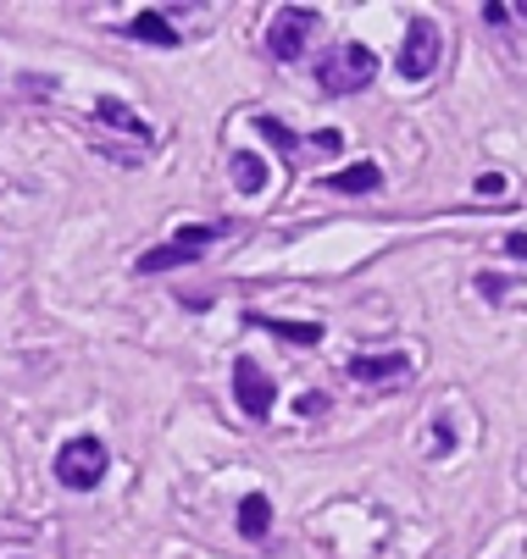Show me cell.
<instances>
[{"mask_svg": "<svg viewBox=\"0 0 527 559\" xmlns=\"http://www.w3.org/2000/svg\"><path fill=\"white\" fill-rule=\"evenodd\" d=\"M222 238V227H211V222H195V227H178L167 245H156V250H144L139 261H133V272L139 277H162V272H178V266H195L211 245Z\"/></svg>", "mask_w": 527, "mask_h": 559, "instance_id": "cell-1", "label": "cell"}, {"mask_svg": "<svg viewBox=\"0 0 527 559\" xmlns=\"http://www.w3.org/2000/svg\"><path fill=\"white\" fill-rule=\"evenodd\" d=\"M372 78H378V56H372L366 45H339L317 61V84L328 95H355V90L372 84Z\"/></svg>", "mask_w": 527, "mask_h": 559, "instance_id": "cell-2", "label": "cell"}, {"mask_svg": "<svg viewBox=\"0 0 527 559\" xmlns=\"http://www.w3.org/2000/svg\"><path fill=\"white\" fill-rule=\"evenodd\" d=\"M106 443L101 438H67L61 443V454H56V483L61 488H72V493H90V488H101V476H106Z\"/></svg>", "mask_w": 527, "mask_h": 559, "instance_id": "cell-3", "label": "cell"}, {"mask_svg": "<svg viewBox=\"0 0 527 559\" xmlns=\"http://www.w3.org/2000/svg\"><path fill=\"white\" fill-rule=\"evenodd\" d=\"M323 17L312 12V7H283L272 23H267V56L272 61H300L306 56V45H312V28H317Z\"/></svg>", "mask_w": 527, "mask_h": 559, "instance_id": "cell-4", "label": "cell"}, {"mask_svg": "<svg viewBox=\"0 0 527 559\" xmlns=\"http://www.w3.org/2000/svg\"><path fill=\"white\" fill-rule=\"evenodd\" d=\"M438 56H444V39H438V28H433L428 17H411V23H406V39H400V78L422 84V78L438 67Z\"/></svg>", "mask_w": 527, "mask_h": 559, "instance_id": "cell-5", "label": "cell"}, {"mask_svg": "<svg viewBox=\"0 0 527 559\" xmlns=\"http://www.w3.org/2000/svg\"><path fill=\"white\" fill-rule=\"evenodd\" d=\"M234 399H239V411L250 416V421H267L272 416V405H278V388L261 377V366L256 360H234Z\"/></svg>", "mask_w": 527, "mask_h": 559, "instance_id": "cell-6", "label": "cell"}, {"mask_svg": "<svg viewBox=\"0 0 527 559\" xmlns=\"http://www.w3.org/2000/svg\"><path fill=\"white\" fill-rule=\"evenodd\" d=\"M350 377L366 382V388H389V382H406L411 377V360L406 355H355L350 360Z\"/></svg>", "mask_w": 527, "mask_h": 559, "instance_id": "cell-7", "label": "cell"}, {"mask_svg": "<svg viewBox=\"0 0 527 559\" xmlns=\"http://www.w3.org/2000/svg\"><path fill=\"white\" fill-rule=\"evenodd\" d=\"M245 322L250 328H267V333H278L283 344H300V349H317L323 344V328L317 322H283V316H261V310H250Z\"/></svg>", "mask_w": 527, "mask_h": 559, "instance_id": "cell-8", "label": "cell"}, {"mask_svg": "<svg viewBox=\"0 0 527 559\" xmlns=\"http://www.w3.org/2000/svg\"><path fill=\"white\" fill-rule=\"evenodd\" d=\"M122 39H139V45H156V50H173L178 45V28H167L162 12H133L122 23Z\"/></svg>", "mask_w": 527, "mask_h": 559, "instance_id": "cell-9", "label": "cell"}, {"mask_svg": "<svg viewBox=\"0 0 527 559\" xmlns=\"http://www.w3.org/2000/svg\"><path fill=\"white\" fill-rule=\"evenodd\" d=\"M229 173H234L239 194H261L267 189V162H261V155H250V150H234L229 155Z\"/></svg>", "mask_w": 527, "mask_h": 559, "instance_id": "cell-10", "label": "cell"}, {"mask_svg": "<svg viewBox=\"0 0 527 559\" xmlns=\"http://www.w3.org/2000/svg\"><path fill=\"white\" fill-rule=\"evenodd\" d=\"M95 122H106V128H122V133H133L139 144H150V128L133 117V106H122V100H95Z\"/></svg>", "mask_w": 527, "mask_h": 559, "instance_id": "cell-11", "label": "cell"}, {"mask_svg": "<svg viewBox=\"0 0 527 559\" xmlns=\"http://www.w3.org/2000/svg\"><path fill=\"white\" fill-rule=\"evenodd\" d=\"M378 183H384V173L372 167V162H355V167H344V173H333V178H328V189H333V194H372Z\"/></svg>", "mask_w": 527, "mask_h": 559, "instance_id": "cell-12", "label": "cell"}, {"mask_svg": "<svg viewBox=\"0 0 527 559\" xmlns=\"http://www.w3.org/2000/svg\"><path fill=\"white\" fill-rule=\"evenodd\" d=\"M267 526H272V504H267L261 493H250V499L239 504V537L261 543V537H267Z\"/></svg>", "mask_w": 527, "mask_h": 559, "instance_id": "cell-13", "label": "cell"}, {"mask_svg": "<svg viewBox=\"0 0 527 559\" xmlns=\"http://www.w3.org/2000/svg\"><path fill=\"white\" fill-rule=\"evenodd\" d=\"M256 133H261V139H272V144H278V150L289 155V162H294V150H300V139H294V133H289V128H283L278 117H256Z\"/></svg>", "mask_w": 527, "mask_h": 559, "instance_id": "cell-14", "label": "cell"}, {"mask_svg": "<svg viewBox=\"0 0 527 559\" xmlns=\"http://www.w3.org/2000/svg\"><path fill=\"white\" fill-rule=\"evenodd\" d=\"M294 411H300V421L323 416V411H328V393H300V399H294Z\"/></svg>", "mask_w": 527, "mask_h": 559, "instance_id": "cell-15", "label": "cell"}, {"mask_svg": "<svg viewBox=\"0 0 527 559\" xmlns=\"http://www.w3.org/2000/svg\"><path fill=\"white\" fill-rule=\"evenodd\" d=\"M433 449H438V454H449V449H456V432H449V421H444V416L433 421Z\"/></svg>", "mask_w": 527, "mask_h": 559, "instance_id": "cell-16", "label": "cell"}, {"mask_svg": "<svg viewBox=\"0 0 527 559\" xmlns=\"http://www.w3.org/2000/svg\"><path fill=\"white\" fill-rule=\"evenodd\" d=\"M472 189H478V194L489 200V194H505V178H500V173H483V178H478Z\"/></svg>", "mask_w": 527, "mask_h": 559, "instance_id": "cell-17", "label": "cell"}, {"mask_svg": "<svg viewBox=\"0 0 527 559\" xmlns=\"http://www.w3.org/2000/svg\"><path fill=\"white\" fill-rule=\"evenodd\" d=\"M505 255H516V261H527V233H511V238H505Z\"/></svg>", "mask_w": 527, "mask_h": 559, "instance_id": "cell-18", "label": "cell"}, {"mask_svg": "<svg viewBox=\"0 0 527 559\" xmlns=\"http://www.w3.org/2000/svg\"><path fill=\"white\" fill-rule=\"evenodd\" d=\"M478 288H483V299H500L505 294V277H478Z\"/></svg>", "mask_w": 527, "mask_h": 559, "instance_id": "cell-19", "label": "cell"}, {"mask_svg": "<svg viewBox=\"0 0 527 559\" xmlns=\"http://www.w3.org/2000/svg\"><path fill=\"white\" fill-rule=\"evenodd\" d=\"M516 17H527V0H522V7H516Z\"/></svg>", "mask_w": 527, "mask_h": 559, "instance_id": "cell-20", "label": "cell"}]
</instances>
